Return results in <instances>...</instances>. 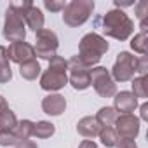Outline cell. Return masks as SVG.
<instances>
[{
    "instance_id": "1",
    "label": "cell",
    "mask_w": 148,
    "mask_h": 148,
    "mask_svg": "<svg viewBox=\"0 0 148 148\" xmlns=\"http://www.w3.org/2000/svg\"><path fill=\"white\" fill-rule=\"evenodd\" d=\"M132 30H134V23L124 11L113 9V11H108L103 18V32L108 37L125 40L132 33Z\"/></svg>"
},
{
    "instance_id": "2",
    "label": "cell",
    "mask_w": 148,
    "mask_h": 148,
    "mask_svg": "<svg viewBox=\"0 0 148 148\" xmlns=\"http://www.w3.org/2000/svg\"><path fill=\"white\" fill-rule=\"evenodd\" d=\"M79 51H80L79 58L82 59V63L91 68L108 51V42L98 33H87L82 37V40L79 44Z\"/></svg>"
},
{
    "instance_id": "3",
    "label": "cell",
    "mask_w": 148,
    "mask_h": 148,
    "mask_svg": "<svg viewBox=\"0 0 148 148\" xmlns=\"http://www.w3.org/2000/svg\"><path fill=\"white\" fill-rule=\"evenodd\" d=\"M66 70H68V61H64L59 56H54L49 63L47 71L40 79V87L45 91H58V89L64 87L68 82Z\"/></svg>"
},
{
    "instance_id": "4",
    "label": "cell",
    "mask_w": 148,
    "mask_h": 148,
    "mask_svg": "<svg viewBox=\"0 0 148 148\" xmlns=\"http://www.w3.org/2000/svg\"><path fill=\"white\" fill-rule=\"evenodd\" d=\"M4 37L12 42H23L26 37V28L21 12L18 11L16 4H11L5 11V25H4Z\"/></svg>"
},
{
    "instance_id": "5",
    "label": "cell",
    "mask_w": 148,
    "mask_h": 148,
    "mask_svg": "<svg viewBox=\"0 0 148 148\" xmlns=\"http://www.w3.org/2000/svg\"><path fill=\"white\" fill-rule=\"evenodd\" d=\"M92 11H94V2H91V0H73V2L66 4L64 7L63 21L68 26L84 25L89 19Z\"/></svg>"
},
{
    "instance_id": "6",
    "label": "cell",
    "mask_w": 148,
    "mask_h": 148,
    "mask_svg": "<svg viewBox=\"0 0 148 148\" xmlns=\"http://www.w3.org/2000/svg\"><path fill=\"white\" fill-rule=\"evenodd\" d=\"M68 70H70V84L75 89L84 91L91 86V68L84 64L79 56H73L68 61Z\"/></svg>"
},
{
    "instance_id": "7",
    "label": "cell",
    "mask_w": 148,
    "mask_h": 148,
    "mask_svg": "<svg viewBox=\"0 0 148 148\" xmlns=\"http://www.w3.org/2000/svg\"><path fill=\"white\" fill-rule=\"evenodd\" d=\"M35 56H40L44 59H52L56 56V51H58V37L54 32L47 30V28H42L35 33Z\"/></svg>"
},
{
    "instance_id": "8",
    "label": "cell",
    "mask_w": 148,
    "mask_h": 148,
    "mask_svg": "<svg viewBox=\"0 0 148 148\" xmlns=\"http://www.w3.org/2000/svg\"><path fill=\"white\" fill-rule=\"evenodd\" d=\"M91 84L92 87L96 89V92L101 96V98H112L115 96V82L110 75V71L103 66H98V68H92L91 70Z\"/></svg>"
},
{
    "instance_id": "9",
    "label": "cell",
    "mask_w": 148,
    "mask_h": 148,
    "mask_svg": "<svg viewBox=\"0 0 148 148\" xmlns=\"http://www.w3.org/2000/svg\"><path fill=\"white\" fill-rule=\"evenodd\" d=\"M113 79L119 82H127L138 73V58L131 56L129 52H120L117 56V61L113 64Z\"/></svg>"
},
{
    "instance_id": "10",
    "label": "cell",
    "mask_w": 148,
    "mask_h": 148,
    "mask_svg": "<svg viewBox=\"0 0 148 148\" xmlns=\"http://www.w3.org/2000/svg\"><path fill=\"white\" fill-rule=\"evenodd\" d=\"M16 7H18V11H19L21 16H23L25 25H28L35 33L44 28V21H45V19H44V14H42V11H40L38 7H35L32 2L16 4Z\"/></svg>"
},
{
    "instance_id": "11",
    "label": "cell",
    "mask_w": 148,
    "mask_h": 148,
    "mask_svg": "<svg viewBox=\"0 0 148 148\" xmlns=\"http://www.w3.org/2000/svg\"><path fill=\"white\" fill-rule=\"evenodd\" d=\"M115 124H117L115 132L119 134L120 139H134L139 132V120L132 113H125L122 117H117Z\"/></svg>"
},
{
    "instance_id": "12",
    "label": "cell",
    "mask_w": 148,
    "mask_h": 148,
    "mask_svg": "<svg viewBox=\"0 0 148 148\" xmlns=\"http://www.w3.org/2000/svg\"><path fill=\"white\" fill-rule=\"evenodd\" d=\"M7 56L11 61L18 63V64H23L30 59H35V49L33 45H30L28 42H12L9 44L7 47Z\"/></svg>"
},
{
    "instance_id": "13",
    "label": "cell",
    "mask_w": 148,
    "mask_h": 148,
    "mask_svg": "<svg viewBox=\"0 0 148 148\" xmlns=\"http://www.w3.org/2000/svg\"><path fill=\"white\" fill-rule=\"evenodd\" d=\"M115 112H120V113H132L134 112V108L138 106V99H136V96L132 94V92H127V91H122V92H119L115 98Z\"/></svg>"
},
{
    "instance_id": "14",
    "label": "cell",
    "mask_w": 148,
    "mask_h": 148,
    "mask_svg": "<svg viewBox=\"0 0 148 148\" xmlns=\"http://www.w3.org/2000/svg\"><path fill=\"white\" fill-rule=\"evenodd\" d=\"M42 108L47 115H61L66 108V101L61 94H49L47 98H44L42 101Z\"/></svg>"
},
{
    "instance_id": "15",
    "label": "cell",
    "mask_w": 148,
    "mask_h": 148,
    "mask_svg": "<svg viewBox=\"0 0 148 148\" xmlns=\"http://www.w3.org/2000/svg\"><path fill=\"white\" fill-rule=\"evenodd\" d=\"M103 127L98 124V120L94 119V117H84L79 124H77V131H79V134H82L84 138H87V139H91V138H94V136H99V131H101Z\"/></svg>"
},
{
    "instance_id": "16",
    "label": "cell",
    "mask_w": 148,
    "mask_h": 148,
    "mask_svg": "<svg viewBox=\"0 0 148 148\" xmlns=\"http://www.w3.org/2000/svg\"><path fill=\"white\" fill-rule=\"evenodd\" d=\"M18 124L16 115L11 112L4 98H0V129H14Z\"/></svg>"
},
{
    "instance_id": "17",
    "label": "cell",
    "mask_w": 148,
    "mask_h": 148,
    "mask_svg": "<svg viewBox=\"0 0 148 148\" xmlns=\"http://www.w3.org/2000/svg\"><path fill=\"white\" fill-rule=\"evenodd\" d=\"M12 79V71L9 64V56H7V47L0 45V84H5Z\"/></svg>"
},
{
    "instance_id": "18",
    "label": "cell",
    "mask_w": 148,
    "mask_h": 148,
    "mask_svg": "<svg viewBox=\"0 0 148 148\" xmlns=\"http://www.w3.org/2000/svg\"><path fill=\"white\" fill-rule=\"evenodd\" d=\"M19 73H21V77L26 79V80H35L40 75V64H38V61L30 59V61L19 64Z\"/></svg>"
},
{
    "instance_id": "19",
    "label": "cell",
    "mask_w": 148,
    "mask_h": 148,
    "mask_svg": "<svg viewBox=\"0 0 148 148\" xmlns=\"http://www.w3.org/2000/svg\"><path fill=\"white\" fill-rule=\"evenodd\" d=\"M94 119L98 120V124H99L101 127H112V125L115 124V120H117V112H115V108H112V106H105V108H101V110L98 112V115H96Z\"/></svg>"
},
{
    "instance_id": "20",
    "label": "cell",
    "mask_w": 148,
    "mask_h": 148,
    "mask_svg": "<svg viewBox=\"0 0 148 148\" xmlns=\"http://www.w3.org/2000/svg\"><path fill=\"white\" fill-rule=\"evenodd\" d=\"M54 124L47 122V120H40L37 124H33V132L32 136H37V138H51L54 134Z\"/></svg>"
},
{
    "instance_id": "21",
    "label": "cell",
    "mask_w": 148,
    "mask_h": 148,
    "mask_svg": "<svg viewBox=\"0 0 148 148\" xmlns=\"http://www.w3.org/2000/svg\"><path fill=\"white\" fill-rule=\"evenodd\" d=\"M99 138H101V143L105 146H117L119 141H120V138H119V134L115 132L113 127H103L99 131Z\"/></svg>"
},
{
    "instance_id": "22",
    "label": "cell",
    "mask_w": 148,
    "mask_h": 148,
    "mask_svg": "<svg viewBox=\"0 0 148 148\" xmlns=\"http://www.w3.org/2000/svg\"><path fill=\"white\" fill-rule=\"evenodd\" d=\"M14 132H16V136H18L19 141L28 139L32 136V132H33V122L32 120H21V122H18L16 127H14Z\"/></svg>"
},
{
    "instance_id": "23",
    "label": "cell",
    "mask_w": 148,
    "mask_h": 148,
    "mask_svg": "<svg viewBox=\"0 0 148 148\" xmlns=\"http://www.w3.org/2000/svg\"><path fill=\"white\" fill-rule=\"evenodd\" d=\"M19 143L14 129H0V145L2 146H16Z\"/></svg>"
},
{
    "instance_id": "24",
    "label": "cell",
    "mask_w": 148,
    "mask_h": 148,
    "mask_svg": "<svg viewBox=\"0 0 148 148\" xmlns=\"http://www.w3.org/2000/svg\"><path fill=\"white\" fill-rule=\"evenodd\" d=\"M131 47L136 51V52H139V54H146V32H141V33H138V35H134V38H132V42H131Z\"/></svg>"
},
{
    "instance_id": "25",
    "label": "cell",
    "mask_w": 148,
    "mask_h": 148,
    "mask_svg": "<svg viewBox=\"0 0 148 148\" xmlns=\"http://www.w3.org/2000/svg\"><path fill=\"white\" fill-rule=\"evenodd\" d=\"M136 14H138L139 23H141V32H146V14H148V2L146 0H141L136 5Z\"/></svg>"
},
{
    "instance_id": "26",
    "label": "cell",
    "mask_w": 148,
    "mask_h": 148,
    "mask_svg": "<svg viewBox=\"0 0 148 148\" xmlns=\"http://www.w3.org/2000/svg\"><path fill=\"white\" fill-rule=\"evenodd\" d=\"M132 94L136 98H146V79L145 77L132 80Z\"/></svg>"
},
{
    "instance_id": "27",
    "label": "cell",
    "mask_w": 148,
    "mask_h": 148,
    "mask_svg": "<svg viewBox=\"0 0 148 148\" xmlns=\"http://www.w3.org/2000/svg\"><path fill=\"white\" fill-rule=\"evenodd\" d=\"M44 5H45V9H49V11H52V12H56V11H64V7H66V4L64 2H54V0H45L44 2Z\"/></svg>"
},
{
    "instance_id": "28",
    "label": "cell",
    "mask_w": 148,
    "mask_h": 148,
    "mask_svg": "<svg viewBox=\"0 0 148 148\" xmlns=\"http://www.w3.org/2000/svg\"><path fill=\"white\" fill-rule=\"evenodd\" d=\"M117 148H138V146H136L134 139H120Z\"/></svg>"
},
{
    "instance_id": "29",
    "label": "cell",
    "mask_w": 148,
    "mask_h": 148,
    "mask_svg": "<svg viewBox=\"0 0 148 148\" xmlns=\"http://www.w3.org/2000/svg\"><path fill=\"white\" fill-rule=\"evenodd\" d=\"M16 148H37V143L32 139H23L16 145Z\"/></svg>"
},
{
    "instance_id": "30",
    "label": "cell",
    "mask_w": 148,
    "mask_h": 148,
    "mask_svg": "<svg viewBox=\"0 0 148 148\" xmlns=\"http://www.w3.org/2000/svg\"><path fill=\"white\" fill-rule=\"evenodd\" d=\"M79 148H98V145H96L92 139H84V141L79 145Z\"/></svg>"
},
{
    "instance_id": "31",
    "label": "cell",
    "mask_w": 148,
    "mask_h": 148,
    "mask_svg": "<svg viewBox=\"0 0 148 148\" xmlns=\"http://www.w3.org/2000/svg\"><path fill=\"white\" fill-rule=\"evenodd\" d=\"M141 119H143V120L146 119V105H143V106H141Z\"/></svg>"
}]
</instances>
